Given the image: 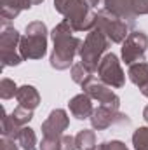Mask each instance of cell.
I'll use <instances>...</instances> for the list:
<instances>
[{
  "label": "cell",
  "instance_id": "obj_3",
  "mask_svg": "<svg viewBox=\"0 0 148 150\" xmlns=\"http://www.w3.org/2000/svg\"><path fill=\"white\" fill-rule=\"evenodd\" d=\"M47 26L42 21L26 25V32L19 42V54L23 59H42L47 52Z\"/></svg>",
  "mask_w": 148,
  "mask_h": 150
},
{
  "label": "cell",
  "instance_id": "obj_30",
  "mask_svg": "<svg viewBox=\"0 0 148 150\" xmlns=\"http://www.w3.org/2000/svg\"><path fill=\"white\" fill-rule=\"evenodd\" d=\"M30 2H32V4H33V5H38V4H42V2H44V0H30Z\"/></svg>",
  "mask_w": 148,
  "mask_h": 150
},
{
  "label": "cell",
  "instance_id": "obj_21",
  "mask_svg": "<svg viewBox=\"0 0 148 150\" xmlns=\"http://www.w3.org/2000/svg\"><path fill=\"white\" fill-rule=\"evenodd\" d=\"M134 150H148V127H138L132 133Z\"/></svg>",
  "mask_w": 148,
  "mask_h": 150
},
{
  "label": "cell",
  "instance_id": "obj_16",
  "mask_svg": "<svg viewBox=\"0 0 148 150\" xmlns=\"http://www.w3.org/2000/svg\"><path fill=\"white\" fill-rule=\"evenodd\" d=\"M16 100L19 103V107H25L28 110H35L40 105V94L33 86H21L16 93Z\"/></svg>",
  "mask_w": 148,
  "mask_h": 150
},
{
  "label": "cell",
  "instance_id": "obj_13",
  "mask_svg": "<svg viewBox=\"0 0 148 150\" xmlns=\"http://www.w3.org/2000/svg\"><path fill=\"white\" fill-rule=\"evenodd\" d=\"M68 108L75 119L78 120H85V119H91V115L94 112V107H92V98L87 94V93H82V94H77L70 100L68 103Z\"/></svg>",
  "mask_w": 148,
  "mask_h": 150
},
{
  "label": "cell",
  "instance_id": "obj_1",
  "mask_svg": "<svg viewBox=\"0 0 148 150\" xmlns=\"http://www.w3.org/2000/svg\"><path fill=\"white\" fill-rule=\"evenodd\" d=\"M72 33H73V28L65 19L61 23H58L51 32L54 49L51 52L49 61H51V67L56 70H66V68L73 67L75 56L80 52L82 40L78 37H73Z\"/></svg>",
  "mask_w": 148,
  "mask_h": 150
},
{
  "label": "cell",
  "instance_id": "obj_25",
  "mask_svg": "<svg viewBox=\"0 0 148 150\" xmlns=\"http://www.w3.org/2000/svg\"><path fill=\"white\" fill-rule=\"evenodd\" d=\"M103 150H129L127 145L120 140H111V142H105L103 143Z\"/></svg>",
  "mask_w": 148,
  "mask_h": 150
},
{
  "label": "cell",
  "instance_id": "obj_23",
  "mask_svg": "<svg viewBox=\"0 0 148 150\" xmlns=\"http://www.w3.org/2000/svg\"><path fill=\"white\" fill-rule=\"evenodd\" d=\"M11 115H12V119H14L19 126H26V124L33 119V110H28V108H25V107H16Z\"/></svg>",
  "mask_w": 148,
  "mask_h": 150
},
{
  "label": "cell",
  "instance_id": "obj_4",
  "mask_svg": "<svg viewBox=\"0 0 148 150\" xmlns=\"http://www.w3.org/2000/svg\"><path fill=\"white\" fill-rule=\"evenodd\" d=\"M110 38L103 33V30L99 26H94L89 33L85 40L82 42V47H80V63H84L91 72H98V67H99V61L103 58V54L108 51L110 47Z\"/></svg>",
  "mask_w": 148,
  "mask_h": 150
},
{
  "label": "cell",
  "instance_id": "obj_7",
  "mask_svg": "<svg viewBox=\"0 0 148 150\" xmlns=\"http://www.w3.org/2000/svg\"><path fill=\"white\" fill-rule=\"evenodd\" d=\"M105 9L111 14L125 19L132 26L136 25V18L148 14V0H103Z\"/></svg>",
  "mask_w": 148,
  "mask_h": 150
},
{
  "label": "cell",
  "instance_id": "obj_8",
  "mask_svg": "<svg viewBox=\"0 0 148 150\" xmlns=\"http://www.w3.org/2000/svg\"><path fill=\"white\" fill-rule=\"evenodd\" d=\"M148 47V35L141 30H132L127 38L122 42V61L125 65H134L140 61H145V52Z\"/></svg>",
  "mask_w": 148,
  "mask_h": 150
},
{
  "label": "cell",
  "instance_id": "obj_18",
  "mask_svg": "<svg viewBox=\"0 0 148 150\" xmlns=\"http://www.w3.org/2000/svg\"><path fill=\"white\" fill-rule=\"evenodd\" d=\"M18 145H21L23 150H37V136H35V131L28 126H23L18 138H16Z\"/></svg>",
  "mask_w": 148,
  "mask_h": 150
},
{
  "label": "cell",
  "instance_id": "obj_27",
  "mask_svg": "<svg viewBox=\"0 0 148 150\" xmlns=\"http://www.w3.org/2000/svg\"><path fill=\"white\" fill-rule=\"evenodd\" d=\"M0 150H19L16 145V140H11V138H2L0 142Z\"/></svg>",
  "mask_w": 148,
  "mask_h": 150
},
{
  "label": "cell",
  "instance_id": "obj_14",
  "mask_svg": "<svg viewBox=\"0 0 148 150\" xmlns=\"http://www.w3.org/2000/svg\"><path fill=\"white\" fill-rule=\"evenodd\" d=\"M0 5H2L0 16H2V19H4V25H7L11 19L18 18L21 11L30 9L33 4H32L30 0H2Z\"/></svg>",
  "mask_w": 148,
  "mask_h": 150
},
{
  "label": "cell",
  "instance_id": "obj_2",
  "mask_svg": "<svg viewBox=\"0 0 148 150\" xmlns=\"http://www.w3.org/2000/svg\"><path fill=\"white\" fill-rule=\"evenodd\" d=\"M54 9L68 21L73 32H91L96 26V14L84 0H54Z\"/></svg>",
  "mask_w": 148,
  "mask_h": 150
},
{
  "label": "cell",
  "instance_id": "obj_9",
  "mask_svg": "<svg viewBox=\"0 0 148 150\" xmlns=\"http://www.w3.org/2000/svg\"><path fill=\"white\" fill-rule=\"evenodd\" d=\"M98 79L103 84H106L110 87H115V89H118V87H122L125 84V74H124V70L120 67V61H118L117 54L106 52L101 58L99 67H98Z\"/></svg>",
  "mask_w": 148,
  "mask_h": 150
},
{
  "label": "cell",
  "instance_id": "obj_17",
  "mask_svg": "<svg viewBox=\"0 0 148 150\" xmlns=\"http://www.w3.org/2000/svg\"><path fill=\"white\" fill-rule=\"evenodd\" d=\"M72 79L80 87H85L91 80H94V72H91L84 63H75L72 67Z\"/></svg>",
  "mask_w": 148,
  "mask_h": 150
},
{
  "label": "cell",
  "instance_id": "obj_15",
  "mask_svg": "<svg viewBox=\"0 0 148 150\" xmlns=\"http://www.w3.org/2000/svg\"><path fill=\"white\" fill-rule=\"evenodd\" d=\"M129 79L134 86L140 87L141 94L148 98V63L145 61H140V63H134L129 67Z\"/></svg>",
  "mask_w": 148,
  "mask_h": 150
},
{
  "label": "cell",
  "instance_id": "obj_24",
  "mask_svg": "<svg viewBox=\"0 0 148 150\" xmlns=\"http://www.w3.org/2000/svg\"><path fill=\"white\" fill-rule=\"evenodd\" d=\"M40 150H63L61 136H44L40 142Z\"/></svg>",
  "mask_w": 148,
  "mask_h": 150
},
{
  "label": "cell",
  "instance_id": "obj_10",
  "mask_svg": "<svg viewBox=\"0 0 148 150\" xmlns=\"http://www.w3.org/2000/svg\"><path fill=\"white\" fill-rule=\"evenodd\" d=\"M129 122L131 120L125 113H120L118 110L105 105H99L98 108H94L91 115V124H92V129L96 131H105L113 124H129Z\"/></svg>",
  "mask_w": 148,
  "mask_h": 150
},
{
  "label": "cell",
  "instance_id": "obj_28",
  "mask_svg": "<svg viewBox=\"0 0 148 150\" xmlns=\"http://www.w3.org/2000/svg\"><path fill=\"white\" fill-rule=\"evenodd\" d=\"M84 2H85V4H87L91 9H92V7H96V5L99 4V0H84Z\"/></svg>",
  "mask_w": 148,
  "mask_h": 150
},
{
  "label": "cell",
  "instance_id": "obj_31",
  "mask_svg": "<svg viewBox=\"0 0 148 150\" xmlns=\"http://www.w3.org/2000/svg\"><path fill=\"white\" fill-rule=\"evenodd\" d=\"M94 150H103V143H101V145H98V147H96Z\"/></svg>",
  "mask_w": 148,
  "mask_h": 150
},
{
  "label": "cell",
  "instance_id": "obj_19",
  "mask_svg": "<svg viewBox=\"0 0 148 150\" xmlns=\"http://www.w3.org/2000/svg\"><path fill=\"white\" fill-rule=\"evenodd\" d=\"M77 150H94L96 149V134L91 129H82L75 136Z\"/></svg>",
  "mask_w": 148,
  "mask_h": 150
},
{
  "label": "cell",
  "instance_id": "obj_20",
  "mask_svg": "<svg viewBox=\"0 0 148 150\" xmlns=\"http://www.w3.org/2000/svg\"><path fill=\"white\" fill-rule=\"evenodd\" d=\"M21 127H23V126H19V124L12 119V115L4 113V119H2V136H4V138L16 140L18 134H19V131H21Z\"/></svg>",
  "mask_w": 148,
  "mask_h": 150
},
{
  "label": "cell",
  "instance_id": "obj_26",
  "mask_svg": "<svg viewBox=\"0 0 148 150\" xmlns=\"http://www.w3.org/2000/svg\"><path fill=\"white\" fill-rule=\"evenodd\" d=\"M61 143H63V150H77L75 136H70V134H63V136H61Z\"/></svg>",
  "mask_w": 148,
  "mask_h": 150
},
{
  "label": "cell",
  "instance_id": "obj_6",
  "mask_svg": "<svg viewBox=\"0 0 148 150\" xmlns=\"http://www.w3.org/2000/svg\"><path fill=\"white\" fill-rule=\"evenodd\" d=\"M19 42L21 35L16 28L5 26L0 35V59L2 68L5 67H16L23 61V56L19 54Z\"/></svg>",
  "mask_w": 148,
  "mask_h": 150
},
{
  "label": "cell",
  "instance_id": "obj_22",
  "mask_svg": "<svg viewBox=\"0 0 148 150\" xmlns=\"http://www.w3.org/2000/svg\"><path fill=\"white\" fill-rule=\"evenodd\" d=\"M18 86H16V82L14 80H11V79H2L0 80V98L2 100H11V98H14L16 96V93H18Z\"/></svg>",
  "mask_w": 148,
  "mask_h": 150
},
{
  "label": "cell",
  "instance_id": "obj_5",
  "mask_svg": "<svg viewBox=\"0 0 148 150\" xmlns=\"http://www.w3.org/2000/svg\"><path fill=\"white\" fill-rule=\"evenodd\" d=\"M96 26H99L103 30V33L110 38L111 44H122L134 28L131 23H127L125 19L111 14L106 9H101L96 14Z\"/></svg>",
  "mask_w": 148,
  "mask_h": 150
},
{
  "label": "cell",
  "instance_id": "obj_29",
  "mask_svg": "<svg viewBox=\"0 0 148 150\" xmlns=\"http://www.w3.org/2000/svg\"><path fill=\"white\" fill-rule=\"evenodd\" d=\"M143 119H145V120L148 122V105L145 107V110H143Z\"/></svg>",
  "mask_w": 148,
  "mask_h": 150
},
{
  "label": "cell",
  "instance_id": "obj_12",
  "mask_svg": "<svg viewBox=\"0 0 148 150\" xmlns=\"http://www.w3.org/2000/svg\"><path fill=\"white\" fill-rule=\"evenodd\" d=\"M68 126H70L68 113L63 108H56L42 122V133H44V136H63V133L68 129Z\"/></svg>",
  "mask_w": 148,
  "mask_h": 150
},
{
  "label": "cell",
  "instance_id": "obj_11",
  "mask_svg": "<svg viewBox=\"0 0 148 150\" xmlns=\"http://www.w3.org/2000/svg\"><path fill=\"white\" fill-rule=\"evenodd\" d=\"M82 89H84V93H87L92 100H98L101 105L118 110V107H120V98L111 91L110 86L103 84L101 80H91V82H89L85 87H82Z\"/></svg>",
  "mask_w": 148,
  "mask_h": 150
}]
</instances>
